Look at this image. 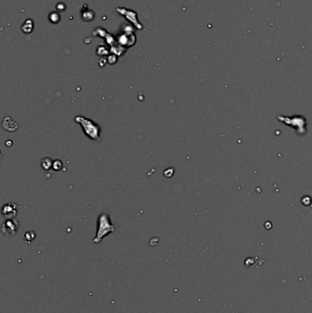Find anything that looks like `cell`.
<instances>
[{"label":"cell","instance_id":"obj_1","mask_svg":"<svg viewBox=\"0 0 312 313\" xmlns=\"http://www.w3.org/2000/svg\"><path fill=\"white\" fill-rule=\"evenodd\" d=\"M74 121L81 126L87 138L94 141H99L101 139V126L92 119L86 118L82 115H77L74 118Z\"/></svg>","mask_w":312,"mask_h":313},{"label":"cell","instance_id":"obj_2","mask_svg":"<svg viewBox=\"0 0 312 313\" xmlns=\"http://www.w3.org/2000/svg\"><path fill=\"white\" fill-rule=\"evenodd\" d=\"M116 231V226L113 225L110 216L107 213H103L98 216L97 220V233L93 241L94 244H99L106 235L113 233Z\"/></svg>","mask_w":312,"mask_h":313},{"label":"cell","instance_id":"obj_3","mask_svg":"<svg viewBox=\"0 0 312 313\" xmlns=\"http://www.w3.org/2000/svg\"><path fill=\"white\" fill-rule=\"evenodd\" d=\"M52 165H53V162H52V160L50 158H43L42 161H41V167H42L43 170H49L50 169H51Z\"/></svg>","mask_w":312,"mask_h":313},{"label":"cell","instance_id":"obj_4","mask_svg":"<svg viewBox=\"0 0 312 313\" xmlns=\"http://www.w3.org/2000/svg\"><path fill=\"white\" fill-rule=\"evenodd\" d=\"M5 225H7V229H8V231H12L13 232V234L16 233V231H17V228H18V225H15L14 223V220H7L5 223Z\"/></svg>","mask_w":312,"mask_h":313}]
</instances>
